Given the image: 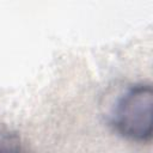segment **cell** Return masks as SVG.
<instances>
[{
  "label": "cell",
  "instance_id": "obj_1",
  "mask_svg": "<svg viewBox=\"0 0 153 153\" xmlns=\"http://www.w3.org/2000/svg\"><path fill=\"white\" fill-rule=\"evenodd\" d=\"M152 96L149 84L137 82L128 87L110 114V123L116 133L136 142L151 140Z\"/></svg>",
  "mask_w": 153,
  "mask_h": 153
},
{
  "label": "cell",
  "instance_id": "obj_2",
  "mask_svg": "<svg viewBox=\"0 0 153 153\" xmlns=\"http://www.w3.org/2000/svg\"><path fill=\"white\" fill-rule=\"evenodd\" d=\"M19 143L18 139L10 134V133H4L0 131V151L2 149H18L19 147L17 146Z\"/></svg>",
  "mask_w": 153,
  "mask_h": 153
}]
</instances>
